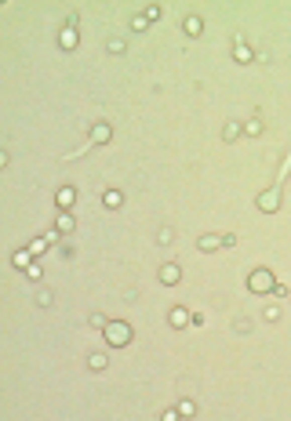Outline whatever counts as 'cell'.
<instances>
[{
  "mask_svg": "<svg viewBox=\"0 0 291 421\" xmlns=\"http://www.w3.org/2000/svg\"><path fill=\"white\" fill-rule=\"evenodd\" d=\"M102 334H106V341H110L113 349H124L128 341L135 338V331H131V323H124V320H110L102 327Z\"/></svg>",
  "mask_w": 291,
  "mask_h": 421,
  "instance_id": "1",
  "label": "cell"
},
{
  "mask_svg": "<svg viewBox=\"0 0 291 421\" xmlns=\"http://www.w3.org/2000/svg\"><path fill=\"white\" fill-rule=\"evenodd\" d=\"M248 287H251L255 294H273V291H277V279H273L269 269H255V272L248 276Z\"/></svg>",
  "mask_w": 291,
  "mask_h": 421,
  "instance_id": "2",
  "label": "cell"
},
{
  "mask_svg": "<svg viewBox=\"0 0 291 421\" xmlns=\"http://www.w3.org/2000/svg\"><path fill=\"white\" fill-rule=\"evenodd\" d=\"M178 279H182V269H178L175 261H167V265H160V284H164V287H175Z\"/></svg>",
  "mask_w": 291,
  "mask_h": 421,
  "instance_id": "3",
  "label": "cell"
},
{
  "mask_svg": "<svg viewBox=\"0 0 291 421\" xmlns=\"http://www.w3.org/2000/svg\"><path fill=\"white\" fill-rule=\"evenodd\" d=\"M277 204H280V182L273 185L269 193H262V196H258V207H262V211H277Z\"/></svg>",
  "mask_w": 291,
  "mask_h": 421,
  "instance_id": "4",
  "label": "cell"
},
{
  "mask_svg": "<svg viewBox=\"0 0 291 421\" xmlns=\"http://www.w3.org/2000/svg\"><path fill=\"white\" fill-rule=\"evenodd\" d=\"M233 62H240V66H251V62H255V51H251L244 40H237V44H233Z\"/></svg>",
  "mask_w": 291,
  "mask_h": 421,
  "instance_id": "5",
  "label": "cell"
},
{
  "mask_svg": "<svg viewBox=\"0 0 291 421\" xmlns=\"http://www.w3.org/2000/svg\"><path fill=\"white\" fill-rule=\"evenodd\" d=\"M55 229L62 232V236H69V232L76 229V218H73L69 211H58V218H55Z\"/></svg>",
  "mask_w": 291,
  "mask_h": 421,
  "instance_id": "6",
  "label": "cell"
},
{
  "mask_svg": "<svg viewBox=\"0 0 291 421\" xmlns=\"http://www.w3.org/2000/svg\"><path fill=\"white\" fill-rule=\"evenodd\" d=\"M73 200H76V189H69V185H62V189L55 193V204H58V211H69V207H73Z\"/></svg>",
  "mask_w": 291,
  "mask_h": 421,
  "instance_id": "7",
  "label": "cell"
},
{
  "mask_svg": "<svg viewBox=\"0 0 291 421\" xmlns=\"http://www.w3.org/2000/svg\"><path fill=\"white\" fill-rule=\"evenodd\" d=\"M110 138H113V127H110V123H95V127H91V142H95V146H106Z\"/></svg>",
  "mask_w": 291,
  "mask_h": 421,
  "instance_id": "8",
  "label": "cell"
},
{
  "mask_svg": "<svg viewBox=\"0 0 291 421\" xmlns=\"http://www.w3.org/2000/svg\"><path fill=\"white\" fill-rule=\"evenodd\" d=\"M197 247H201L204 254H211V251H219V247H222V236H215V232H204V236L197 240Z\"/></svg>",
  "mask_w": 291,
  "mask_h": 421,
  "instance_id": "9",
  "label": "cell"
},
{
  "mask_svg": "<svg viewBox=\"0 0 291 421\" xmlns=\"http://www.w3.org/2000/svg\"><path fill=\"white\" fill-rule=\"evenodd\" d=\"M189 320H193V316H189V313H186V309H182V305H175L171 313H167V323H171V327H186Z\"/></svg>",
  "mask_w": 291,
  "mask_h": 421,
  "instance_id": "10",
  "label": "cell"
},
{
  "mask_svg": "<svg viewBox=\"0 0 291 421\" xmlns=\"http://www.w3.org/2000/svg\"><path fill=\"white\" fill-rule=\"evenodd\" d=\"M58 44H62V51H73L76 48V26H66L62 37H58Z\"/></svg>",
  "mask_w": 291,
  "mask_h": 421,
  "instance_id": "11",
  "label": "cell"
},
{
  "mask_svg": "<svg viewBox=\"0 0 291 421\" xmlns=\"http://www.w3.org/2000/svg\"><path fill=\"white\" fill-rule=\"evenodd\" d=\"M102 204L110 207V211H117V207H124V193H120V189H110V193L102 196Z\"/></svg>",
  "mask_w": 291,
  "mask_h": 421,
  "instance_id": "12",
  "label": "cell"
},
{
  "mask_svg": "<svg viewBox=\"0 0 291 421\" xmlns=\"http://www.w3.org/2000/svg\"><path fill=\"white\" fill-rule=\"evenodd\" d=\"M48 247H51V240H48V236H37V240H29V254L37 258V254L48 251Z\"/></svg>",
  "mask_w": 291,
  "mask_h": 421,
  "instance_id": "13",
  "label": "cell"
},
{
  "mask_svg": "<svg viewBox=\"0 0 291 421\" xmlns=\"http://www.w3.org/2000/svg\"><path fill=\"white\" fill-rule=\"evenodd\" d=\"M182 29H186V37H201V29H204V22L197 19V15H189V19H186V26H182Z\"/></svg>",
  "mask_w": 291,
  "mask_h": 421,
  "instance_id": "14",
  "label": "cell"
},
{
  "mask_svg": "<svg viewBox=\"0 0 291 421\" xmlns=\"http://www.w3.org/2000/svg\"><path fill=\"white\" fill-rule=\"evenodd\" d=\"M240 123H226V127H222V142H237V138H240Z\"/></svg>",
  "mask_w": 291,
  "mask_h": 421,
  "instance_id": "15",
  "label": "cell"
},
{
  "mask_svg": "<svg viewBox=\"0 0 291 421\" xmlns=\"http://www.w3.org/2000/svg\"><path fill=\"white\" fill-rule=\"evenodd\" d=\"M106 363H110V360H106V352H91L87 356V367L91 370H106Z\"/></svg>",
  "mask_w": 291,
  "mask_h": 421,
  "instance_id": "16",
  "label": "cell"
},
{
  "mask_svg": "<svg viewBox=\"0 0 291 421\" xmlns=\"http://www.w3.org/2000/svg\"><path fill=\"white\" fill-rule=\"evenodd\" d=\"M15 265H19V269H29V265H33V254H29V247L26 251H15V258H11Z\"/></svg>",
  "mask_w": 291,
  "mask_h": 421,
  "instance_id": "17",
  "label": "cell"
},
{
  "mask_svg": "<svg viewBox=\"0 0 291 421\" xmlns=\"http://www.w3.org/2000/svg\"><path fill=\"white\" fill-rule=\"evenodd\" d=\"M157 243H160V247H171V243H175V232H171V229H160V232H157Z\"/></svg>",
  "mask_w": 291,
  "mask_h": 421,
  "instance_id": "18",
  "label": "cell"
},
{
  "mask_svg": "<svg viewBox=\"0 0 291 421\" xmlns=\"http://www.w3.org/2000/svg\"><path fill=\"white\" fill-rule=\"evenodd\" d=\"M51 302H55L51 291H37V305H40V309H51Z\"/></svg>",
  "mask_w": 291,
  "mask_h": 421,
  "instance_id": "19",
  "label": "cell"
},
{
  "mask_svg": "<svg viewBox=\"0 0 291 421\" xmlns=\"http://www.w3.org/2000/svg\"><path fill=\"white\" fill-rule=\"evenodd\" d=\"M124 48H128L124 40H110V44H106V51H110V55H124Z\"/></svg>",
  "mask_w": 291,
  "mask_h": 421,
  "instance_id": "20",
  "label": "cell"
},
{
  "mask_svg": "<svg viewBox=\"0 0 291 421\" xmlns=\"http://www.w3.org/2000/svg\"><path fill=\"white\" fill-rule=\"evenodd\" d=\"M244 134H262V120H248L244 123Z\"/></svg>",
  "mask_w": 291,
  "mask_h": 421,
  "instance_id": "21",
  "label": "cell"
},
{
  "mask_svg": "<svg viewBox=\"0 0 291 421\" xmlns=\"http://www.w3.org/2000/svg\"><path fill=\"white\" fill-rule=\"evenodd\" d=\"M146 26H149V19H146V15H135V19H131V29H135V33H142Z\"/></svg>",
  "mask_w": 291,
  "mask_h": 421,
  "instance_id": "22",
  "label": "cell"
},
{
  "mask_svg": "<svg viewBox=\"0 0 291 421\" xmlns=\"http://www.w3.org/2000/svg\"><path fill=\"white\" fill-rule=\"evenodd\" d=\"M142 15H146V19H149V22H157V19H160V4H149V8H146Z\"/></svg>",
  "mask_w": 291,
  "mask_h": 421,
  "instance_id": "23",
  "label": "cell"
},
{
  "mask_svg": "<svg viewBox=\"0 0 291 421\" xmlns=\"http://www.w3.org/2000/svg\"><path fill=\"white\" fill-rule=\"evenodd\" d=\"M178 414H182V417H193V403L182 399V403H178Z\"/></svg>",
  "mask_w": 291,
  "mask_h": 421,
  "instance_id": "24",
  "label": "cell"
},
{
  "mask_svg": "<svg viewBox=\"0 0 291 421\" xmlns=\"http://www.w3.org/2000/svg\"><path fill=\"white\" fill-rule=\"evenodd\" d=\"M106 323H110V320H106L102 313H91V327H99V331H102V327H106Z\"/></svg>",
  "mask_w": 291,
  "mask_h": 421,
  "instance_id": "25",
  "label": "cell"
},
{
  "mask_svg": "<svg viewBox=\"0 0 291 421\" xmlns=\"http://www.w3.org/2000/svg\"><path fill=\"white\" fill-rule=\"evenodd\" d=\"M266 320H269V323H277V320H280V309H277V305H269V309H266Z\"/></svg>",
  "mask_w": 291,
  "mask_h": 421,
  "instance_id": "26",
  "label": "cell"
},
{
  "mask_svg": "<svg viewBox=\"0 0 291 421\" xmlns=\"http://www.w3.org/2000/svg\"><path fill=\"white\" fill-rule=\"evenodd\" d=\"M22 272H26V276H29V279H40V276H44V272H40V269H37V261H33V265H29V269H22Z\"/></svg>",
  "mask_w": 291,
  "mask_h": 421,
  "instance_id": "27",
  "label": "cell"
}]
</instances>
